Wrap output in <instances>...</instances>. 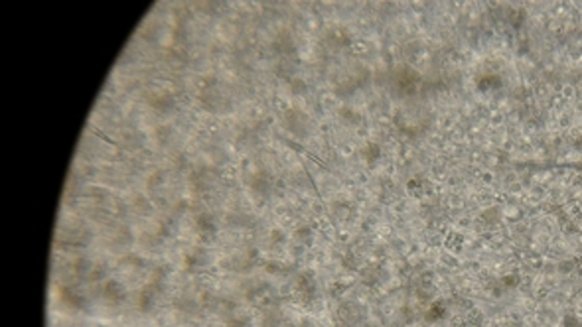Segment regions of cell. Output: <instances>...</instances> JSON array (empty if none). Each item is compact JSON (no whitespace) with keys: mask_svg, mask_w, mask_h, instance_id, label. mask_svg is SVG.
Masks as SVG:
<instances>
[{"mask_svg":"<svg viewBox=\"0 0 582 327\" xmlns=\"http://www.w3.org/2000/svg\"><path fill=\"white\" fill-rule=\"evenodd\" d=\"M281 124H283V128H285L287 132H291L292 136H296V138H304V136H308V132H310V128H312L310 116H308L302 109H298V107H291V109H287V110L283 112V116H281Z\"/></svg>","mask_w":582,"mask_h":327,"instance_id":"1","label":"cell"},{"mask_svg":"<svg viewBox=\"0 0 582 327\" xmlns=\"http://www.w3.org/2000/svg\"><path fill=\"white\" fill-rule=\"evenodd\" d=\"M273 47L277 49V53L279 55H283V57H289V55H294L296 53V45H294V39H292V36L285 30V32H281L277 37H275V41H273Z\"/></svg>","mask_w":582,"mask_h":327,"instance_id":"2","label":"cell"},{"mask_svg":"<svg viewBox=\"0 0 582 327\" xmlns=\"http://www.w3.org/2000/svg\"><path fill=\"white\" fill-rule=\"evenodd\" d=\"M253 191H263V193H267V189L271 187V180H269V176L265 174V172H257V174H253V178H251V185H249Z\"/></svg>","mask_w":582,"mask_h":327,"instance_id":"3","label":"cell"},{"mask_svg":"<svg viewBox=\"0 0 582 327\" xmlns=\"http://www.w3.org/2000/svg\"><path fill=\"white\" fill-rule=\"evenodd\" d=\"M289 89H291L292 95H304L308 87H306V81L302 77H292L289 81Z\"/></svg>","mask_w":582,"mask_h":327,"instance_id":"4","label":"cell"},{"mask_svg":"<svg viewBox=\"0 0 582 327\" xmlns=\"http://www.w3.org/2000/svg\"><path fill=\"white\" fill-rule=\"evenodd\" d=\"M361 156L367 160V162H373L379 158V146L377 144H367L363 150H361Z\"/></svg>","mask_w":582,"mask_h":327,"instance_id":"5","label":"cell"},{"mask_svg":"<svg viewBox=\"0 0 582 327\" xmlns=\"http://www.w3.org/2000/svg\"><path fill=\"white\" fill-rule=\"evenodd\" d=\"M341 116H343V120L345 122H349V124H355V120H357V114L349 109V107H345V109H341V112H339Z\"/></svg>","mask_w":582,"mask_h":327,"instance_id":"6","label":"cell"}]
</instances>
